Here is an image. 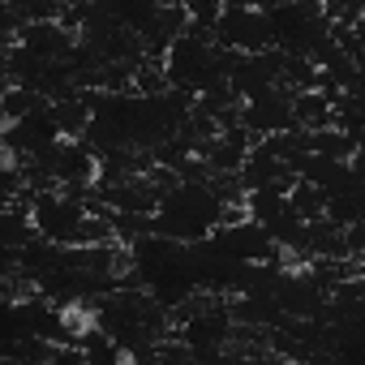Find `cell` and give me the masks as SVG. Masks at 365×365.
I'll return each mask as SVG.
<instances>
[{"instance_id": "6da1fadb", "label": "cell", "mask_w": 365, "mask_h": 365, "mask_svg": "<svg viewBox=\"0 0 365 365\" xmlns=\"http://www.w3.org/2000/svg\"><path fill=\"white\" fill-rule=\"evenodd\" d=\"M215 43L237 48V52H262L275 48L271 43V18L258 5H245V0H232L224 9V18L215 22Z\"/></svg>"}]
</instances>
